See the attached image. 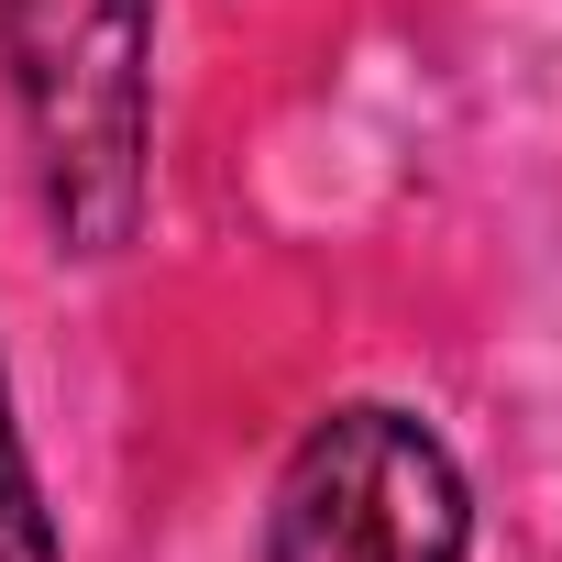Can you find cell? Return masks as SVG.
Instances as JSON below:
<instances>
[{"label":"cell","instance_id":"1","mask_svg":"<svg viewBox=\"0 0 562 562\" xmlns=\"http://www.w3.org/2000/svg\"><path fill=\"white\" fill-rule=\"evenodd\" d=\"M45 210L78 254L133 243L144 210V78H155V0H0Z\"/></svg>","mask_w":562,"mask_h":562},{"label":"cell","instance_id":"2","mask_svg":"<svg viewBox=\"0 0 562 562\" xmlns=\"http://www.w3.org/2000/svg\"><path fill=\"white\" fill-rule=\"evenodd\" d=\"M463 474L408 408H331L265 507V562H463Z\"/></svg>","mask_w":562,"mask_h":562},{"label":"cell","instance_id":"3","mask_svg":"<svg viewBox=\"0 0 562 562\" xmlns=\"http://www.w3.org/2000/svg\"><path fill=\"white\" fill-rule=\"evenodd\" d=\"M0 562H56V529H45V496H34V463L12 430V386H0Z\"/></svg>","mask_w":562,"mask_h":562}]
</instances>
